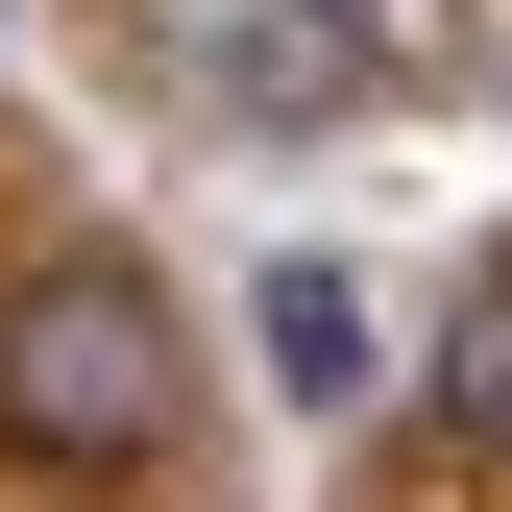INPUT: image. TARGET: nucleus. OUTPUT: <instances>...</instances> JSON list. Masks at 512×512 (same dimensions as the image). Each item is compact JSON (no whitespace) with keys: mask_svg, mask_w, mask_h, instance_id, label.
<instances>
[{"mask_svg":"<svg viewBox=\"0 0 512 512\" xmlns=\"http://www.w3.org/2000/svg\"><path fill=\"white\" fill-rule=\"evenodd\" d=\"M171 391H196V342H171V293L122 269V244H25L0 269V464H171Z\"/></svg>","mask_w":512,"mask_h":512,"instance_id":"obj_1","label":"nucleus"},{"mask_svg":"<svg viewBox=\"0 0 512 512\" xmlns=\"http://www.w3.org/2000/svg\"><path fill=\"white\" fill-rule=\"evenodd\" d=\"M439 439L512 464V293H464V342H439Z\"/></svg>","mask_w":512,"mask_h":512,"instance_id":"obj_3","label":"nucleus"},{"mask_svg":"<svg viewBox=\"0 0 512 512\" xmlns=\"http://www.w3.org/2000/svg\"><path fill=\"white\" fill-rule=\"evenodd\" d=\"M269 366L342 415V391H366V293H342V269H269Z\"/></svg>","mask_w":512,"mask_h":512,"instance_id":"obj_2","label":"nucleus"}]
</instances>
